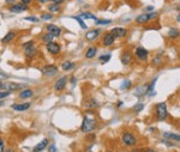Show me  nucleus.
<instances>
[{"instance_id": "20", "label": "nucleus", "mask_w": 180, "mask_h": 152, "mask_svg": "<svg viewBox=\"0 0 180 152\" xmlns=\"http://www.w3.org/2000/svg\"><path fill=\"white\" fill-rule=\"evenodd\" d=\"M96 52H97L96 47H90V48L86 50V53H85V57H88V59L94 57L95 55H96Z\"/></svg>"}, {"instance_id": "10", "label": "nucleus", "mask_w": 180, "mask_h": 152, "mask_svg": "<svg viewBox=\"0 0 180 152\" xmlns=\"http://www.w3.org/2000/svg\"><path fill=\"white\" fill-rule=\"evenodd\" d=\"M111 34H112L115 38L124 37V36H126L127 31H126V29H124V28H114V29H112Z\"/></svg>"}, {"instance_id": "47", "label": "nucleus", "mask_w": 180, "mask_h": 152, "mask_svg": "<svg viewBox=\"0 0 180 152\" xmlns=\"http://www.w3.org/2000/svg\"><path fill=\"white\" fill-rule=\"evenodd\" d=\"M143 152H156V151H154V150H149V149H148V150H144Z\"/></svg>"}, {"instance_id": "13", "label": "nucleus", "mask_w": 180, "mask_h": 152, "mask_svg": "<svg viewBox=\"0 0 180 152\" xmlns=\"http://www.w3.org/2000/svg\"><path fill=\"white\" fill-rule=\"evenodd\" d=\"M114 41H115V37L109 33V34H106V35H104L102 43H103L104 46H112V44L114 43Z\"/></svg>"}, {"instance_id": "24", "label": "nucleus", "mask_w": 180, "mask_h": 152, "mask_svg": "<svg viewBox=\"0 0 180 152\" xmlns=\"http://www.w3.org/2000/svg\"><path fill=\"white\" fill-rule=\"evenodd\" d=\"M53 38H54V36H53L52 34L47 33V34H44V35L42 36V41L47 44V43H49V42H53Z\"/></svg>"}, {"instance_id": "50", "label": "nucleus", "mask_w": 180, "mask_h": 152, "mask_svg": "<svg viewBox=\"0 0 180 152\" xmlns=\"http://www.w3.org/2000/svg\"><path fill=\"white\" fill-rule=\"evenodd\" d=\"M178 11H179V12H180V5H179V6H178Z\"/></svg>"}, {"instance_id": "22", "label": "nucleus", "mask_w": 180, "mask_h": 152, "mask_svg": "<svg viewBox=\"0 0 180 152\" xmlns=\"http://www.w3.org/2000/svg\"><path fill=\"white\" fill-rule=\"evenodd\" d=\"M33 96V90H30V89H26V90H24V91H22L19 94V97L20 98H23V99H25V98H30Z\"/></svg>"}, {"instance_id": "6", "label": "nucleus", "mask_w": 180, "mask_h": 152, "mask_svg": "<svg viewBox=\"0 0 180 152\" xmlns=\"http://www.w3.org/2000/svg\"><path fill=\"white\" fill-rule=\"evenodd\" d=\"M28 10V5H24L22 2H18V4H13L10 6V11L13 12V13H20V12H24Z\"/></svg>"}, {"instance_id": "14", "label": "nucleus", "mask_w": 180, "mask_h": 152, "mask_svg": "<svg viewBox=\"0 0 180 152\" xmlns=\"http://www.w3.org/2000/svg\"><path fill=\"white\" fill-rule=\"evenodd\" d=\"M136 55H137V57L140 59V60H145V59L148 57V50L144 49V48H142V47H138V48L136 49Z\"/></svg>"}, {"instance_id": "45", "label": "nucleus", "mask_w": 180, "mask_h": 152, "mask_svg": "<svg viewBox=\"0 0 180 152\" xmlns=\"http://www.w3.org/2000/svg\"><path fill=\"white\" fill-rule=\"evenodd\" d=\"M49 0H39V2H41V4H44V2H48Z\"/></svg>"}, {"instance_id": "48", "label": "nucleus", "mask_w": 180, "mask_h": 152, "mask_svg": "<svg viewBox=\"0 0 180 152\" xmlns=\"http://www.w3.org/2000/svg\"><path fill=\"white\" fill-rule=\"evenodd\" d=\"M4 152H13V150L12 149H7V150H5Z\"/></svg>"}, {"instance_id": "15", "label": "nucleus", "mask_w": 180, "mask_h": 152, "mask_svg": "<svg viewBox=\"0 0 180 152\" xmlns=\"http://www.w3.org/2000/svg\"><path fill=\"white\" fill-rule=\"evenodd\" d=\"M47 145H48V140L47 139H43L41 143H39L35 147H34V150H33V152H41L43 151L46 147H47Z\"/></svg>"}, {"instance_id": "36", "label": "nucleus", "mask_w": 180, "mask_h": 152, "mask_svg": "<svg viewBox=\"0 0 180 152\" xmlns=\"http://www.w3.org/2000/svg\"><path fill=\"white\" fill-rule=\"evenodd\" d=\"M30 46H34V42H33V41H29V42H25V43L23 44V48L25 49V48H28V47H30Z\"/></svg>"}, {"instance_id": "2", "label": "nucleus", "mask_w": 180, "mask_h": 152, "mask_svg": "<svg viewBox=\"0 0 180 152\" xmlns=\"http://www.w3.org/2000/svg\"><path fill=\"white\" fill-rule=\"evenodd\" d=\"M167 107H166V103H159L157 105H156V116H157V119L162 121V120H164L166 117H167Z\"/></svg>"}, {"instance_id": "34", "label": "nucleus", "mask_w": 180, "mask_h": 152, "mask_svg": "<svg viewBox=\"0 0 180 152\" xmlns=\"http://www.w3.org/2000/svg\"><path fill=\"white\" fill-rule=\"evenodd\" d=\"M10 94H11V91H0V99L10 96Z\"/></svg>"}, {"instance_id": "9", "label": "nucleus", "mask_w": 180, "mask_h": 152, "mask_svg": "<svg viewBox=\"0 0 180 152\" xmlns=\"http://www.w3.org/2000/svg\"><path fill=\"white\" fill-rule=\"evenodd\" d=\"M66 81H67V78H66V77H61V78H59V79L55 81V84H54V90H55V91H61V90L66 86Z\"/></svg>"}, {"instance_id": "41", "label": "nucleus", "mask_w": 180, "mask_h": 152, "mask_svg": "<svg viewBox=\"0 0 180 152\" xmlns=\"http://www.w3.org/2000/svg\"><path fill=\"white\" fill-rule=\"evenodd\" d=\"M55 151H57L55 146H54V145H51V146H49V152H55Z\"/></svg>"}, {"instance_id": "40", "label": "nucleus", "mask_w": 180, "mask_h": 152, "mask_svg": "<svg viewBox=\"0 0 180 152\" xmlns=\"http://www.w3.org/2000/svg\"><path fill=\"white\" fill-rule=\"evenodd\" d=\"M0 152H4V141L0 139Z\"/></svg>"}, {"instance_id": "4", "label": "nucleus", "mask_w": 180, "mask_h": 152, "mask_svg": "<svg viewBox=\"0 0 180 152\" xmlns=\"http://www.w3.org/2000/svg\"><path fill=\"white\" fill-rule=\"evenodd\" d=\"M57 73H58V67L54 66V65H48V66H44L42 68V74L44 77L55 76Z\"/></svg>"}, {"instance_id": "11", "label": "nucleus", "mask_w": 180, "mask_h": 152, "mask_svg": "<svg viewBox=\"0 0 180 152\" xmlns=\"http://www.w3.org/2000/svg\"><path fill=\"white\" fill-rule=\"evenodd\" d=\"M99 35H100V30H99V29H95V30H90V31H88V33L85 34V38L89 40V41H94V40L97 38Z\"/></svg>"}, {"instance_id": "1", "label": "nucleus", "mask_w": 180, "mask_h": 152, "mask_svg": "<svg viewBox=\"0 0 180 152\" xmlns=\"http://www.w3.org/2000/svg\"><path fill=\"white\" fill-rule=\"evenodd\" d=\"M95 127H96V121L94 119H90V117L85 116L84 120H83V123H82V132L89 133V132L94 131Z\"/></svg>"}, {"instance_id": "17", "label": "nucleus", "mask_w": 180, "mask_h": 152, "mask_svg": "<svg viewBox=\"0 0 180 152\" xmlns=\"http://www.w3.org/2000/svg\"><path fill=\"white\" fill-rule=\"evenodd\" d=\"M48 11H49L51 13H58V12H60V11H61L60 4H55V2H53V4L48 5Z\"/></svg>"}, {"instance_id": "37", "label": "nucleus", "mask_w": 180, "mask_h": 152, "mask_svg": "<svg viewBox=\"0 0 180 152\" xmlns=\"http://www.w3.org/2000/svg\"><path fill=\"white\" fill-rule=\"evenodd\" d=\"M5 79H7V74L0 72V81H2V80H5Z\"/></svg>"}, {"instance_id": "3", "label": "nucleus", "mask_w": 180, "mask_h": 152, "mask_svg": "<svg viewBox=\"0 0 180 152\" xmlns=\"http://www.w3.org/2000/svg\"><path fill=\"white\" fill-rule=\"evenodd\" d=\"M122 143L127 146H135L136 143H137V139L135 138V135L130 132H126V133L122 134Z\"/></svg>"}, {"instance_id": "49", "label": "nucleus", "mask_w": 180, "mask_h": 152, "mask_svg": "<svg viewBox=\"0 0 180 152\" xmlns=\"http://www.w3.org/2000/svg\"><path fill=\"white\" fill-rule=\"evenodd\" d=\"M177 19H178V22H180V15L178 16V17H177Z\"/></svg>"}, {"instance_id": "31", "label": "nucleus", "mask_w": 180, "mask_h": 152, "mask_svg": "<svg viewBox=\"0 0 180 152\" xmlns=\"http://www.w3.org/2000/svg\"><path fill=\"white\" fill-rule=\"evenodd\" d=\"M130 86H131V81H130L129 79H126V80L122 83V86H121V89H122V90H124V89H129Z\"/></svg>"}, {"instance_id": "42", "label": "nucleus", "mask_w": 180, "mask_h": 152, "mask_svg": "<svg viewBox=\"0 0 180 152\" xmlns=\"http://www.w3.org/2000/svg\"><path fill=\"white\" fill-rule=\"evenodd\" d=\"M142 108H143V104H137V108H136V110H138V112H139L140 109H142Z\"/></svg>"}, {"instance_id": "33", "label": "nucleus", "mask_w": 180, "mask_h": 152, "mask_svg": "<svg viewBox=\"0 0 180 152\" xmlns=\"http://www.w3.org/2000/svg\"><path fill=\"white\" fill-rule=\"evenodd\" d=\"M80 16H82V17H84V18H90V19H95V20H96V17H95V16H94V15H91V13H82V15H80Z\"/></svg>"}, {"instance_id": "21", "label": "nucleus", "mask_w": 180, "mask_h": 152, "mask_svg": "<svg viewBox=\"0 0 180 152\" xmlns=\"http://www.w3.org/2000/svg\"><path fill=\"white\" fill-rule=\"evenodd\" d=\"M73 67H75V64L71 62V61H65V62H62V65H61V68H62L64 71H70V70H72Z\"/></svg>"}, {"instance_id": "8", "label": "nucleus", "mask_w": 180, "mask_h": 152, "mask_svg": "<svg viewBox=\"0 0 180 152\" xmlns=\"http://www.w3.org/2000/svg\"><path fill=\"white\" fill-rule=\"evenodd\" d=\"M46 48L47 50L51 53V54H58L60 53V46L55 42H49L46 44Z\"/></svg>"}, {"instance_id": "18", "label": "nucleus", "mask_w": 180, "mask_h": 152, "mask_svg": "<svg viewBox=\"0 0 180 152\" xmlns=\"http://www.w3.org/2000/svg\"><path fill=\"white\" fill-rule=\"evenodd\" d=\"M16 37V33L15 31H10V33H7L4 37H2V40H1V42L2 43H7V42H10V41H12L13 38Z\"/></svg>"}, {"instance_id": "16", "label": "nucleus", "mask_w": 180, "mask_h": 152, "mask_svg": "<svg viewBox=\"0 0 180 152\" xmlns=\"http://www.w3.org/2000/svg\"><path fill=\"white\" fill-rule=\"evenodd\" d=\"M30 108V103H23V104H12V109L13 110H17V112H23V110H26Z\"/></svg>"}, {"instance_id": "25", "label": "nucleus", "mask_w": 180, "mask_h": 152, "mask_svg": "<svg viewBox=\"0 0 180 152\" xmlns=\"http://www.w3.org/2000/svg\"><path fill=\"white\" fill-rule=\"evenodd\" d=\"M163 135H164L166 138H168V139H172V140H178V141H180V135H178V134L168 133V132H166Z\"/></svg>"}, {"instance_id": "44", "label": "nucleus", "mask_w": 180, "mask_h": 152, "mask_svg": "<svg viewBox=\"0 0 180 152\" xmlns=\"http://www.w3.org/2000/svg\"><path fill=\"white\" fill-rule=\"evenodd\" d=\"M4 88H6V86H5V85H4V84H2V81H0V89H1V90H2V89H4Z\"/></svg>"}, {"instance_id": "12", "label": "nucleus", "mask_w": 180, "mask_h": 152, "mask_svg": "<svg viewBox=\"0 0 180 152\" xmlns=\"http://www.w3.org/2000/svg\"><path fill=\"white\" fill-rule=\"evenodd\" d=\"M24 52H25V57H34L37 54V49H36L35 46H30V47L25 48Z\"/></svg>"}, {"instance_id": "19", "label": "nucleus", "mask_w": 180, "mask_h": 152, "mask_svg": "<svg viewBox=\"0 0 180 152\" xmlns=\"http://www.w3.org/2000/svg\"><path fill=\"white\" fill-rule=\"evenodd\" d=\"M84 105L86 107V108H96V107H99V102L96 101V99H94V98H90V99H88L85 103H84Z\"/></svg>"}, {"instance_id": "46", "label": "nucleus", "mask_w": 180, "mask_h": 152, "mask_svg": "<svg viewBox=\"0 0 180 152\" xmlns=\"http://www.w3.org/2000/svg\"><path fill=\"white\" fill-rule=\"evenodd\" d=\"M146 10H148V11H153V10H154V7H151V6H149V7H146Z\"/></svg>"}, {"instance_id": "30", "label": "nucleus", "mask_w": 180, "mask_h": 152, "mask_svg": "<svg viewBox=\"0 0 180 152\" xmlns=\"http://www.w3.org/2000/svg\"><path fill=\"white\" fill-rule=\"evenodd\" d=\"M109 59H111V55L109 54H107V55H102L100 57V61L102 64H106V62H108L109 61Z\"/></svg>"}, {"instance_id": "43", "label": "nucleus", "mask_w": 180, "mask_h": 152, "mask_svg": "<svg viewBox=\"0 0 180 152\" xmlns=\"http://www.w3.org/2000/svg\"><path fill=\"white\" fill-rule=\"evenodd\" d=\"M53 2H55V4H61V2H64L65 0H52Z\"/></svg>"}, {"instance_id": "23", "label": "nucleus", "mask_w": 180, "mask_h": 152, "mask_svg": "<svg viewBox=\"0 0 180 152\" xmlns=\"http://www.w3.org/2000/svg\"><path fill=\"white\" fill-rule=\"evenodd\" d=\"M131 57H132V54L130 53V52H125L124 54H122V59H121V61H122V64H125V65H127L130 61H131Z\"/></svg>"}, {"instance_id": "38", "label": "nucleus", "mask_w": 180, "mask_h": 152, "mask_svg": "<svg viewBox=\"0 0 180 152\" xmlns=\"http://www.w3.org/2000/svg\"><path fill=\"white\" fill-rule=\"evenodd\" d=\"M19 2L24 4V5H29V4L31 2V0H19Z\"/></svg>"}, {"instance_id": "5", "label": "nucleus", "mask_w": 180, "mask_h": 152, "mask_svg": "<svg viewBox=\"0 0 180 152\" xmlns=\"http://www.w3.org/2000/svg\"><path fill=\"white\" fill-rule=\"evenodd\" d=\"M157 16V13H151V15H148V13H143V15H139L137 18H136V22L138 23V24H145V23H148L149 20H151L153 18H155Z\"/></svg>"}, {"instance_id": "28", "label": "nucleus", "mask_w": 180, "mask_h": 152, "mask_svg": "<svg viewBox=\"0 0 180 152\" xmlns=\"http://www.w3.org/2000/svg\"><path fill=\"white\" fill-rule=\"evenodd\" d=\"M111 23H112L111 19H96V20H95V24H96V25H100V24L106 25V24H111Z\"/></svg>"}, {"instance_id": "32", "label": "nucleus", "mask_w": 180, "mask_h": 152, "mask_svg": "<svg viewBox=\"0 0 180 152\" xmlns=\"http://www.w3.org/2000/svg\"><path fill=\"white\" fill-rule=\"evenodd\" d=\"M53 18V16H52V13H43L42 16H41V19H43V20H49V19Z\"/></svg>"}, {"instance_id": "29", "label": "nucleus", "mask_w": 180, "mask_h": 152, "mask_svg": "<svg viewBox=\"0 0 180 152\" xmlns=\"http://www.w3.org/2000/svg\"><path fill=\"white\" fill-rule=\"evenodd\" d=\"M73 19H76L78 23H79V25L82 26V29H88V26H86V24L83 22V19H80V17H73Z\"/></svg>"}, {"instance_id": "26", "label": "nucleus", "mask_w": 180, "mask_h": 152, "mask_svg": "<svg viewBox=\"0 0 180 152\" xmlns=\"http://www.w3.org/2000/svg\"><path fill=\"white\" fill-rule=\"evenodd\" d=\"M168 36L172 38H177L178 36H179V31H178V29H175V28L171 29V30L168 31Z\"/></svg>"}, {"instance_id": "35", "label": "nucleus", "mask_w": 180, "mask_h": 152, "mask_svg": "<svg viewBox=\"0 0 180 152\" xmlns=\"http://www.w3.org/2000/svg\"><path fill=\"white\" fill-rule=\"evenodd\" d=\"M26 20H29V22H34V23H36V22H39V18H36V17H33V16H29V17H26Z\"/></svg>"}, {"instance_id": "39", "label": "nucleus", "mask_w": 180, "mask_h": 152, "mask_svg": "<svg viewBox=\"0 0 180 152\" xmlns=\"http://www.w3.org/2000/svg\"><path fill=\"white\" fill-rule=\"evenodd\" d=\"M5 2L9 5H13V4H16V0H5Z\"/></svg>"}, {"instance_id": "7", "label": "nucleus", "mask_w": 180, "mask_h": 152, "mask_svg": "<svg viewBox=\"0 0 180 152\" xmlns=\"http://www.w3.org/2000/svg\"><path fill=\"white\" fill-rule=\"evenodd\" d=\"M46 29H47V33L52 34L54 37L59 36L60 34H61V28H59L58 25H54V24H48Z\"/></svg>"}, {"instance_id": "27", "label": "nucleus", "mask_w": 180, "mask_h": 152, "mask_svg": "<svg viewBox=\"0 0 180 152\" xmlns=\"http://www.w3.org/2000/svg\"><path fill=\"white\" fill-rule=\"evenodd\" d=\"M7 88H9V90L10 91H15V90H18L22 88V85L20 84H17V83H10L9 85H7Z\"/></svg>"}]
</instances>
